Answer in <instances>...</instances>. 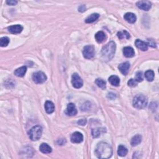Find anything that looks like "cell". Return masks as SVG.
I'll list each match as a JSON object with an SVG mask.
<instances>
[{
    "label": "cell",
    "mask_w": 159,
    "mask_h": 159,
    "mask_svg": "<svg viewBox=\"0 0 159 159\" xmlns=\"http://www.w3.org/2000/svg\"><path fill=\"white\" fill-rule=\"evenodd\" d=\"M94 152L99 158H109L112 155V149L108 143L101 142L97 145Z\"/></svg>",
    "instance_id": "cell-1"
},
{
    "label": "cell",
    "mask_w": 159,
    "mask_h": 159,
    "mask_svg": "<svg viewBox=\"0 0 159 159\" xmlns=\"http://www.w3.org/2000/svg\"><path fill=\"white\" fill-rule=\"evenodd\" d=\"M116 44L113 41H111L104 45L102 49L101 55L102 57L105 61H110L113 58L116 52Z\"/></svg>",
    "instance_id": "cell-2"
},
{
    "label": "cell",
    "mask_w": 159,
    "mask_h": 159,
    "mask_svg": "<svg viewBox=\"0 0 159 159\" xmlns=\"http://www.w3.org/2000/svg\"><path fill=\"white\" fill-rule=\"evenodd\" d=\"M147 105V99L142 94H138L134 97L133 100V106L137 109H143Z\"/></svg>",
    "instance_id": "cell-3"
},
{
    "label": "cell",
    "mask_w": 159,
    "mask_h": 159,
    "mask_svg": "<svg viewBox=\"0 0 159 159\" xmlns=\"http://www.w3.org/2000/svg\"><path fill=\"white\" fill-rule=\"evenodd\" d=\"M42 133V128L40 126H35L32 128L28 132V135L31 140L36 141L39 139Z\"/></svg>",
    "instance_id": "cell-4"
},
{
    "label": "cell",
    "mask_w": 159,
    "mask_h": 159,
    "mask_svg": "<svg viewBox=\"0 0 159 159\" xmlns=\"http://www.w3.org/2000/svg\"><path fill=\"white\" fill-rule=\"evenodd\" d=\"M83 54L84 57L85 59H91L93 58L95 54L94 47L93 45H86V46L83 48Z\"/></svg>",
    "instance_id": "cell-5"
},
{
    "label": "cell",
    "mask_w": 159,
    "mask_h": 159,
    "mask_svg": "<svg viewBox=\"0 0 159 159\" xmlns=\"http://www.w3.org/2000/svg\"><path fill=\"white\" fill-rule=\"evenodd\" d=\"M33 80L34 82L36 83L41 84L44 83L47 80V77L42 72H37L33 73Z\"/></svg>",
    "instance_id": "cell-6"
},
{
    "label": "cell",
    "mask_w": 159,
    "mask_h": 159,
    "mask_svg": "<svg viewBox=\"0 0 159 159\" xmlns=\"http://www.w3.org/2000/svg\"><path fill=\"white\" fill-rule=\"evenodd\" d=\"M72 83L75 88H80L83 86V80L77 73H73L72 77Z\"/></svg>",
    "instance_id": "cell-7"
},
{
    "label": "cell",
    "mask_w": 159,
    "mask_h": 159,
    "mask_svg": "<svg viewBox=\"0 0 159 159\" xmlns=\"http://www.w3.org/2000/svg\"><path fill=\"white\" fill-rule=\"evenodd\" d=\"M136 5L139 9L146 11H149L152 7L151 3L149 1H139L137 2Z\"/></svg>",
    "instance_id": "cell-8"
},
{
    "label": "cell",
    "mask_w": 159,
    "mask_h": 159,
    "mask_svg": "<svg viewBox=\"0 0 159 159\" xmlns=\"http://www.w3.org/2000/svg\"><path fill=\"white\" fill-rule=\"evenodd\" d=\"M65 112L66 114L70 116H75L77 114V109L75 105L73 103H69L67 105V107Z\"/></svg>",
    "instance_id": "cell-9"
},
{
    "label": "cell",
    "mask_w": 159,
    "mask_h": 159,
    "mask_svg": "<svg viewBox=\"0 0 159 159\" xmlns=\"http://www.w3.org/2000/svg\"><path fill=\"white\" fill-rule=\"evenodd\" d=\"M83 140V136L82 133L79 132H75L72 134L71 136V141L73 143L79 144Z\"/></svg>",
    "instance_id": "cell-10"
},
{
    "label": "cell",
    "mask_w": 159,
    "mask_h": 159,
    "mask_svg": "<svg viewBox=\"0 0 159 159\" xmlns=\"http://www.w3.org/2000/svg\"><path fill=\"white\" fill-rule=\"evenodd\" d=\"M118 69L123 75H126L129 72L130 69V63L128 62L122 63L118 66Z\"/></svg>",
    "instance_id": "cell-11"
},
{
    "label": "cell",
    "mask_w": 159,
    "mask_h": 159,
    "mask_svg": "<svg viewBox=\"0 0 159 159\" xmlns=\"http://www.w3.org/2000/svg\"><path fill=\"white\" fill-rule=\"evenodd\" d=\"M8 29L9 33L12 34H19L23 31V27L21 25H19V24H17V25L9 26Z\"/></svg>",
    "instance_id": "cell-12"
},
{
    "label": "cell",
    "mask_w": 159,
    "mask_h": 159,
    "mask_svg": "<svg viewBox=\"0 0 159 159\" xmlns=\"http://www.w3.org/2000/svg\"><path fill=\"white\" fill-rule=\"evenodd\" d=\"M124 18L130 24H134L136 23L137 20L136 16L134 15V13H126L124 16Z\"/></svg>",
    "instance_id": "cell-13"
},
{
    "label": "cell",
    "mask_w": 159,
    "mask_h": 159,
    "mask_svg": "<svg viewBox=\"0 0 159 159\" xmlns=\"http://www.w3.org/2000/svg\"><path fill=\"white\" fill-rule=\"evenodd\" d=\"M45 111L48 114H52L55 111V106L54 104L51 101H47L45 103Z\"/></svg>",
    "instance_id": "cell-14"
},
{
    "label": "cell",
    "mask_w": 159,
    "mask_h": 159,
    "mask_svg": "<svg viewBox=\"0 0 159 159\" xmlns=\"http://www.w3.org/2000/svg\"><path fill=\"white\" fill-rule=\"evenodd\" d=\"M123 54L127 58L133 57L135 55L134 49L130 47H126L123 49Z\"/></svg>",
    "instance_id": "cell-15"
},
{
    "label": "cell",
    "mask_w": 159,
    "mask_h": 159,
    "mask_svg": "<svg viewBox=\"0 0 159 159\" xmlns=\"http://www.w3.org/2000/svg\"><path fill=\"white\" fill-rule=\"evenodd\" d=\"M95 39L98 43H102L106 39V34L103 31H98V33L95 34Z\"/></svg>",
    "instance_id": "cell-16"
},
{
    "label": "cell",
    "mask_w": 159,
    "mask_h": 159,
    "mask_svg": "<svg viewBox=\"0 0 159 159\" xmlns=\"http://www.w3.org/2000/svg\"><path fill=\"white\" fill-rule=\"evenodd\" d=\"M136 46L142 51H146L148 49V45L146 42H144L140 39H137L135 42Z\"/></svg>",
    "instance_id": "cell-17"
},
{
    "label": "cell",
    "mask_w": 159,
    "mask_h": 159,
    "mask_svg": "<svg viewBox=\"0 0 159 159\" xmlns=\"http://www.w3.org/2000/svg\"><path fill=\"white\" fill-rule=\"evenodd\" d=\"M39 150L44 154H50L52 152V148L45 143H42L39 147Z\"/></svg>",
    "instance_id": "cell-18"
},
{
    "label": "cell",
    "mask_w": 159,
    "mask_h": 159,
    "mask_svg": "<svg viewBox=\"0 0 159 159\" xmlns=\"http://www.w3.org/2000/svg\"><path fill=\"white\" fill-rule=\"evenodd\" d=\"M27 72V67L23 66L20 68L17 69L15 71V75L18 77H23L25 75Z\"/></svg>",
    "instance_id": "cell-19"
},
{
    "label": "cell",
    "mask_w": 159,
    "mask_h": 159,
    "mask_svg": "<svg viewBox=\"0 0 159 159\" xmlns=\"http://www.w3.org/2000/svg\"><path fill=\"white\" fill-rule=\"evenodd\" d=\"M109 82L112 86H118L120 83V79L118 76L116 75H111L109 78Z\"/></svg>",
    "instance_id": "cell-20"
},
{
    "label": "cell",
    "mask_w": 159,
    "mask_h": 159,
    "mask_svg": "<svg viewBox=\"0 0 159 159\" xmlns=\"http://www.w3.org/2000/svg\"><path fill=\"white\" fill-rule=\"evenodd\" d=\"M99 17H100V15H99V14L98 13L91 14V15L86 17L85 19V22L86 23H92L94 22L95 21H96Z\"/></svg>",
    "instance_id": "cell-21"
},
{
    "label": "cell",
    "mask_w": 159,
    "mask_h": 159,
    "mask_svg": "<svg viewBox=\"0 0 159 159\" xmlns=\"http://www.w3.org/2000/svg\"><path fill=\"white\" fill-rule=\"evenodd\" d=\"M141 141H142V137L139 134H138V135H136L132 137L131 141H130V144L133 147L136 146L141 142Z\"/></svg>",
    "instance_id": "cell-22"
},
{
    "label": "cell",
    "mask_w": 159,
    "mask_h": 159,
    "mask_svg": "<svg viewBox=\"0 0 159 159\" xmlns=\"http://www.w3.org/2000/svg\"><path fill=\"white\" fill-rule=\"evenodd\" d=\"M106 131L104 128H96V129H93L92 130V136L94 138H96L99 136H100L102 133H103Z\"/></svg>",
    "instance_id": "cell-23"
},
{
    "label": "cell",
    "mask_w": 159,
    "mask_h": 159,
    "mask_svg": "<svg viewBox=\"0 0 159 159\" xmlns=\"http://www.w3.org/2000/svg\"><path fill=\"white\" fill-rule=\"evenodd\" d=\"M128 152V150L127 149V148L124 146H119L118 147V154L121 157H124L127 155Z\"/></svg>",
    "instance_id": "cell-24"
},
{
    "label": "cell",
    "mask_w": 159,
    "mask_h": 159,
    "mask_svg": "<svg viewBox=\"0 0 159 159\" xmlns=\"http://www.w3.org/2000/svg\"><path fill=\"white\" fill-rule=\"evenodd\" d=\"M118 37L120 39H129L130 38V34L127 32L126 31H120L118 33Z\"/></svg>",
    "instance_id": "cell-25"
},
{
    "label": "cell",
    "mask_w": 159,
    "mask_h": 159,
    "mask_svg": "<svg viewBox=\"0 0 159 159\" xmlns=\"http://www.w3.org/2000/svg\"><path fill=\"white\" fill-rule=\"evenodd\" d=\"M154 72L152 70H147V71H146V73H145V77H146V79L147 80V81H149V82H152L153 80L154 79Z\"/></svg>",
    "instance_id": "cell-26"
},
{
    "label": "cell",
    "mask_w": 159,
    "mask_h": 159,
    "mask_svg": "<svg viewBox=\"0 0 159 159\" xmlns=\"http://www.w3.org/2000/svg\"><path fill=\"white\" fill-rule=\"evenodd\" d=\"M96 84L100 88H101V89H105L106 88V82L105 81H104L103 79H97L95 81Z\"/></svg>",
    "instance_id": "cell-27"
},
{
    "label": "cell",
    "mask_w": 159,
    "mask_h": 159,
    "mask_svg": "<svg viewBox=\"0 0 159 159\" xmlns=\"http://www.w3.org/2000/svg\"><path fill=\"white\" fill-rule=\"evenodd\" d=\"M9 43V39L8 37H3L0 39V45L1 47H6Z\"/></svg>",
    "instance_id": "cell-28"
},
{
    "label": "cell",
    "mask_w": 159,
    "mask_h": 159,
    "mask_svg": "<svg viewBox=\"0 0 159 159\" xmlns=\"http://www.w3.org/2000/svg\"><path fill=\"white\" fill-rule=\"evenodd\" d=\"M144 79V74L142 72H137L136 75V80L137 82H142Z\"/></svg>",
    "instance_id": "cell-29"
},
{
    "label": "cell",
    "mask_w": 159,
    "mask_h": 159,
    "mask_svg": "<svg viewBox=\"0 0 159 159\" xmlns=\"http://www.w3.org/2000/svg\"><path fill=\"white\" fill-rule=\"evenodd\" d=\"M128 85H129V86H130V87H135V86H137V81H136L135 79H130V80L128 81Z\"/></svg>",
    "instance_id": "cell-30"
},
{
    "label": "cell",
    "mask_w": 159,
    "mask_h": 159,
    "mask_svg": "<svg viewBox=\"0 0 159 159\" xmlns=\"http://www.w3.org/2000/svg\"><path fill=\"white\" fill-rule=\"evenodd\" d=\"M86 122H87V121L86 119H80L79 121H78L77 124L81 126H84L86 124Z\"/></svg>",
    "instance_id": "cell-31"
},
{
    "label": "cell",
    "mask_w": 159,
    "mask_h": 159,
    "mask_svg": "<svg viewBox=\"0 0 159 159\" xmlns=\"http://www.w3.org/2000/svg\"><path fill=\"white\" fill-rule=\"evenodd\" d=\"M147 45H149V46H151V47H156V44H155V42L153 41V40H152V39H149L148 40V43H147Z\"/></svg>",
    "instance_id": "cell-32"
},
{
    "label": "cell",
    "mask_w": 159,
    "mask_h": 159,
    "mask_svg": "<svg viewBox=\"0 0 159 159\" xmlns=\"http://www.w3.org/2000/svg\"><path fill=\"white\" fill-rule=\"evenodd\" d=\"M6 3L8 4V5H11V6H15L16 5L17 3V1H6Z\"/></svg>",
    "instance_id": "cell-33"
},
{
    "label": "cell",
    "mask_w": 159,
    "mask_h": 159,
    "mask_svg": "<svg viewBox=\"0 0 159 159\" xmlns=\"http://www.w3.org/2000/svg\"><path fill=\"white\" fill-rule=\"evenodd\" d=\"M79 11L80 12H84L86 11V7L84 5H81L79 8Z\"/></svg>",
    "instance_id": "cell-34"
},
{
    "label": "cell",
    "mask_w": 159,
    "mask_h": 159,
    "mask_svg": "<svg viewBox=\"0 0 159 159\" xmlns=\"http://www.w3.org/2000/svg\"><path fill=\"white\" fill-rule=\"evenodd\" d=\"M108 97L111 99V100H113V99H114L116 98V94L114 93H109L108 95Z\"/></svg>",
    "instance_id": "cell-35"
}]
</instances>
